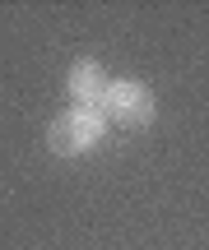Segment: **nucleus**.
I'll list each match as a JSON object with an SVG mask.
<instances>
[{
    "label": "nucleus",
    "instance_id": "obj_2",
    "mask_svg": "<svg viewBox=\"0 0 209 250\" xmlns=\"http://www.w3.org/2000/svg\"><path fill=\"white\" fill-rule=\"evenodd\" d=\"M102 116L126 130H149L158 121V98L144 79H112L107 98H102Z\"/></svg>",
    "mask_w": 209,
    "mask_h": 250
},
{
    "label": "nucleus",
    "instance_id": "obj_1",
    "mask_svg": "<svg viewBox=\"0 0 209 250\" xmlns=\"http://www.w3.org/2000/svg\"><path fill=\"white\" fill-rule=\"evenodd\" d=\"M107 125L112 121L102 116V107H65L46 125V148L56 158H84L107 139Z\"/></svg>",
    "mask_w": 209,
    "mask_h": 250
},
{
    "label": "nucleus",
    "instance_id": "obj_3",
    "mask_svg": "<svg viewBox=\"0 0 209 250\" xmlns=\"http://www.w3.org/2000/svg\"><path fill=\"white\" fill-rule=\"evenodd\" d=\"M107 88H112V79H107V70H102V61H93V56H79V61L70 65V74H65L70 107H102Z\"/></svg>",
    "mask_w": 209,
    "mask_h": 250
}]
</instances>
